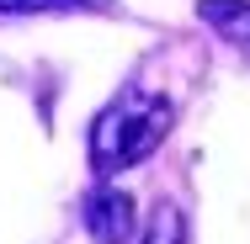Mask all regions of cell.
Here are the masks:
<instances>
[{"instance_id":"cell-4","label":"cell","mask_w":250,"mask_h":244,"mask_svg":"<svg viewBox=\"0 0 250 244\" xmlns=\"http://www.w3.org/2000/svg\"><path fill=\"white\" fill-rule=\"evenodd\" d=\"M139 244H187V212L170 207V202H160L149 212V228H144Z\"/></svg>"},{"instance_id":"cell-1","label":"cell","mask_w":250,"mask_h":244,"mask_svg":"<svg viewBox=\"0 0 250 244\" xmlns=\"http://www.w3.org/2000/svg\"><path fill=\"white\" fill-rule=\"evenodd\" d=\"M176 122V101L144 91V85H128L123 96H112L91 122V170L96 175H117L139 159H149L154 149L165 144Z\"/></svg>"},{"instance_id":"cell-5","label":"cell","mask_w":250,"mask_h":244,"mask_svg":"<svg viewBox=\"0 0 250 244\" xmlns=\"http://www.w3.org/2000/svg\"><path fill=\"white\" fill-rule=\"evenodd\" d=\"M101 0H0V16H38V11H85Z\"/></svg>"},{"instance_id":"cell-2","label":"cell","mask_w":250,"mask_h":244,"mask_svg":"<svg viewBox=\"0 0 250 244\" xmlns=\"http://www.w3.org/2000/svg\"><path fill=\"white\" fill-rule=\"evenodd\" d=\"M133 223H139V212H133V196L128 191L96 186L85 196V228H91L96 244H128L133 239Z\"/></svg>"},{"instance_id":"cell-3","label":"cell","mask_w":250,"mask_h":244,"mask_svg":"<svg viewBox=\"0 0 250 244\" xmlns=\"http://www.w3.org/2000/svg\"><path fill=\"white\" fill-rule=\"evenodd\" d=\"M197 16L250 64V0H197Z\"/></svg>"}]
</instances>
